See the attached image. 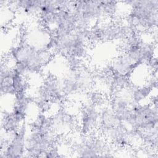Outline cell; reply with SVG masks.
<instances>
[{
	"instance_id": "obj_1",
	"label": "cell",
	"mask_w": 158,
	"mask_h": 158,
	"mask_svg": "<svg viewBox=\"0 0 158 158\" xmlns=\"http://www.w3.org/2000/svg\"><path fill=\"white\" fill-rule=\"evenodd\" d=\"M125 2L131 7L127 20L128 25L131 28L144 31L157 27V0L128 1Z\"/></svg>"
},
{
	"instance_id": "obj_2",
	"label": "cell",
	"mask_w": 158,
	"mask_h": 158,
	"mask_svg": "<svg viewBox=\"0 0 158 158\" xmlns=\"http://www.w3.org/2000/svg\"><path fill=\"white\" fill-rule=\"evenodd\" d=\"M10 54L14 62L23 64L29 73L39 72L49 59V51L26 41L12 48Z\"/></svg>"
},
{
	"instance_id": "obj_3",
	"label": "cell",
	"mask_w": 158,
	"mask_h": 158,
	"mask_svg": "<svg viewBox=\"0 0 158 158\" xmlns=\"http://www.w3.org/2000/svg\"><path fill=\"white\" fill-rule=\"evenodd\" d=\"M89 75L80 69L70 70L59 80L62 93L65 96L75 94L85 90L89 83Z\"/></svg>"
},
{
	"instance_id": "obj_4",
	"label": "cell",
	"mask_w": 158,
	"mask_h": 158,
	"mask_svg": "<svg viewBox=\"0 0 158 158\" xmlns=\"http://www.w3.org/2000/svg\"><path fill=\"white\" fill-rule=\"evenodd\" d=\"M27 133V126L23 122L19 130L12 135L9 144L3 151L1 152V157L18 158L24 157Z\"/></svg>"
},
{
	"instance_id": "obj_5",
	"label": "cell",
	"mask_w": 158,
	"mask_h": 158,
	"mask_svg": "<svg viewBox=\"0 0 158 158\" xmlns=\"http://www.w3.org/2000/svg\"><path fill=\"white\" fill-rule=\"evenodd\" d=\"M80 118L81 131L83 134L86 135L99 124V112L96 109V105L90 101L85 103L82 108Z\"/></svg>"
},
{
	"instance_id": "obj_6",
	"label": "cell",
	"mask_w": 158,
	"mask_h": 158,
	"mask_svg": "<svg viewBox=\"0 0 158 158\" xmlns=\"http://www.w3.org/2000/svg\"><path fill=\"white\" fill-rule=\"evenodd\" d=\"M74 119L65 110H59L50 118V128L56 134H64L74 127Z\"/></svg>"
},
{
	"instance_id": "obj_7",
	"label": "cell",
	"mask_w": 158,
	"mask_h": 158,
	"mask_svg": "<svg viewBox=\"0 0 158 158\" xmlns=\"http://www.w3.org/2000/svg\"><path fill=\"white\" fill-rule=\"evenodd\" d=\"M107 146L101 139L95 138L86 141L78 148L80 157H98L100 154H106Z\"/></svg>"
},
{
	"instance_id": "obj_8",
	"label": "cell",
	"mask_w": 158,
	"mask_h": 158,
	"mask_svg": "<svg viewBox=\"0 0 158 158\" xmlns=\"http://www.w3.org/2000/svg\"><path fill=\"white\" fill-rule=\"evenodd\" d=\"M138 66H139V65L135 63L129 56L124 52L114 61L110 70L113 73L128 77L129 75L131 74L133 70L136 69Z\"/></svg>"
},
{
	"instance_id": "obj_9",
	"label": "cell",
	"mask_w": 158,
	"mask_h": 158,
	"mask_svg": "<svg viewBox=\"0 0 158 158\" xmlns=\"http://www.w3.org/2000/svg\"><path fill=\"white\" fill-rule=\"evenodd\" d=\"M38 14L46 25H55L57 15V1H41Z\"/></svg>"
},
{
	"instance_id": "obj_10",
	"label": "cell",
	"mask_w": 158,
	"mask_h": 158,
	"mask_svg": "<svg viewBox=\"0 0 158 158\" xmlns=\"http://www.w3.org/2000/svg\"><path fill=\"white\" fill-rule=\"evenodd\" d=\"M121 121L111 107H104L99 112V123L101 130L104 133L109 128L117 126L120 123Z\"/></svg>"
},
{
	"instance_id": "obj_11",
	"label": "cell",
	"mask_w": 158,
	"mask_h": 158,
	"mask_svg": "<svg viewBox=\"0 0 158 158\" xmlns=\"http://www.w3.org/2000/svg\"><path fill=\"white\" fill-rule=\"evenodd\" d=\"M27 82L25 80V77L13 71L12 75V87L15 93L26 92L27 89Z\"/></svg>"
}]
</instances>
